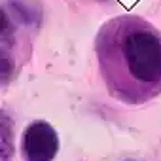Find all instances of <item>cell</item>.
Masks as SVG:
<instances>
[{
    "label": "cell",
    "instance_id": "6da1fadb",
    "mask_svg": "<svg viewBox=\"0 0 161 161\" xmlns=\"http://www.w3.org/2000/svg\"><path fill=\"white\" fill-rule=\"evenodd\" d=\"M95 55L112 99L138 106L161 95V32L144 17L123 14L103 23Z\"/></svg>",
    "mask_w": 161,
    "mask_h": 161
},
{
    "label": "cell",
    "instance_id": "7a4b0ae2",
    "mask_svg": "<svg viewBox=\"0 0 161 161\" xmlns=\"http://www.w3.org/2000/svg\"><path fill=\"white\" fill-rule=\"evenodd\" d=\"M59 150L57 131L47 121H32L21 135L23 161H53Z\"/></svg>",
    "mask_w": 161,
    "mask_h": 161
}]
</instances>
